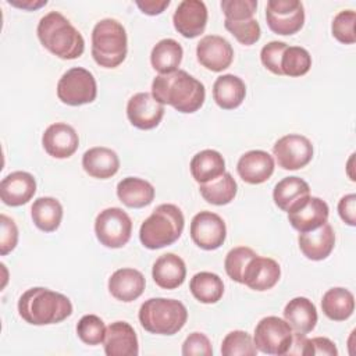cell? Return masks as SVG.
<instances>
[{
    "label": "cell",
    "mask_w": 356,
    "mask_h": 356,
    "mask_svg": "<svg viewBox=\"0 0 356 356\" xmlns=\"http://www.w3.org/2000/svg\"><path fill=\"white\" fill-rule=\"evenodd\" d=\"M152 95L159 103L191 114L203 106L206 90L200 81L184 70H177L171 74H159L152 82Z\"/></svg>",
    "instance_id": "obj_1"
},
{
    "label": "cell",
    "mask_w": 356,
    "mask_h": 356,
    "mask_svg": "<svg viewBox=\"0 0 356 356\" xmlns=\"http://www.w3.org/2000/svg\"><path fill=\"white\" fill-rule=\"evenodd\" d=\"M18 313L32 325L57 324L72 314V303L60 292L35 286L19 296Z\"/></svg>",
    "instance_id": "obj_2"
},
{
    "label": "cell",
    "mask_w": 356,
    "mask_h": 356,
    "mask_svg": "<svg viewBox=\"0 0 356 356\" xmlns=\"http://www.w3.org/2000/svg\"><path fill=\"white\" fill-rule=\"evenodd\" d=\"M38 38L43 47L63 60H74L82 56L85 40L81 32L58 11L43 15L38 24Z\"/></svg>",
    "instance_id": "obj_3"
},
{
    "label": "cell",
    "mask_w": 356,
    "mask_h": 356,
    "mask_svg": "<svg viewBox=\"0 0 356 356\" xmlns=\"http://www.w3.org/2000/svg\"><path fill=\"white\" fill-rule=\"evenodd\" d=\"M184 225L185 218L181 209L171 203H163L142 222L139 239L147 249H161L179 239Z\"/></svg>",
    "instance_id": "obj_4"
},
{
    "label": "cell",
    "mask_w": 356,
    "mask_h": 356,
    "mask_svg": "<svg viewBox=\"0 0 356 356\" xmlns=\"http://www.w3.org/2000/svg\"><path fill=\"white\" fill-rule=\"evenodd\" d=\"M139 323L150 334L174 335L188 320L185 305L175 299L150 298L140 305Z\"/></svg>",
    "instance_id": "obj_5"
},
{
    "label": "cell",
    "mask_w": 356,
    "mask_h": 356,
    "mask_svg": "<svg viewBox=\"0 0 356 356\" xmlns=\"http://www.w3.org/2000/svg\"><path fill=\"white\" fill-rule=\"evenodd\" d=\"M128 39L125 28L113 18H103L92 31V57L104 68L118 67L127 57Z\"/></svg>",
    "instance_id": "obj_6"
},
{
    "label": "cell",
    "mask_w": 356,
    "mask_h": 356,
    "mask_svg": "<svg viewBox=\"0 0 356 356\" xmlns=\"http://www.w3.org/2000/svg\"><path fill=\"white\" fill-rule=\"evenodd\" d=\"M97 95V85L93 74L82 67L65 71L57 83V97L68 106L92 103Z\"/></svg>",
    "instance_id": "obj_7"
},
{
    "label": "cell",
    "mask_w": 356,
    "mask_h": 356,
    "mask_svg": "<svg viewBox=\"0 0 356 356\" xmlns=\"http://www.w3.org/2000/svg\"><path fill=\"white\" fill-rule=\"evenodd\" d=\"M95 234L103 246L110 249L122 248L131 239V217L120 207L104 209L95 220Z\"/></svg>",
    "instance_id": "obj_8"
},
{
    "label": "cell",
    "mask_w": 356,
    "mask_h": 356,
    "mask_svg": "<svg viewBox=\"0 0 356 356\" xmlns=\"http://www.w3.org/2000/svg\"><path fill=\"white\" fill-rule=\"evenodd\" d=\"M292 339L293 330L285 320L277 316L261 318L254 328V346L266 355H286Z\"/></svg>",
    "instance_id": "obj_9"
},
{
    "label": "cell",
    "mask_w": 356,
    "mask_h": 356,
    "mask_svg": "<svg viewBox=\"0 0 356 356\" xmlns=\"http://www.w3.org/2000/svg\"><path fill=\"white\" fill-rule=\"evenodd\" d=\"M268 28L277 35H293L305 24V8L299 0H268L266 6Z\"/></svg>",
    "instance_id": "obj_10"
},
{
    "label": "cell",
    "mask_w": 356,
    "mask_h": 356,
    "mask_svg": "<svg viewBox=\"0 0 356 356\" xmlns=\"http://www.w3.org/2000/svg\"><path fill=\"white\" fill-rule=\"evenodd\" d=\"M273 153L281 168L299 170L312 161L313 145L303 135L289 134L274 143Z\"/></svg>",
    "instance_id": "obj_11"
},
{
    "label": "cell",
    "mask_w": 356,
    "mask_h": 356,
    "mask_svg": "<svg viewBox=\"0 0 356 356\" xmlns=\"http://www.w3.org/2000/svg\"><path fill=\"white\" fill-rule=\"evenodd\" d=\"M191 238L200 249L216 250L227 238L224 220L213 211H200L191 221Z\"/></svg>",
    "instance_id": "obj_12"
},
{
    "label": "cell",
    "mask_w": 356,
    "mask_h": 356,
    "mask_svg": "<svg viewBox=\"0 0 356 356\" xmlns=\"http://www.w3.org/2000/svg\"><path fill=\"white\" fill-rule=\"evenodd\" d=\"M330 216L328 204L317 196H305L288 210L291 225L299 232L313 231L327 222Z\"/></svg>",
    "instance_id": "obj_13"
},
{
    "label": "cell",
    "mask_w": 356,
    "mask_h": 356,
    "mask_svg": "<svg viewBox=\"0 0 356 356\" xmlns=\"http://www.w3.org/2000/svg\"><path fill=\"white\" fill-rule=\"evenodd\" d=\"M164 115V104L159 103L152 93H135L127 103V117L138 129L156 128Z\"/></svg>",
    "instance_id": "obj_14"
},
{
    "label": "cell",
    "mask_w": 356,
    "mask_h": 356,
    "mask_svg": "<svg viewBox=\"0 0 356 356\" xmlns=\"http://www.w3.org/2000/svg\"><path fill=\"white\" fill-rule=\"evenodd\" d=\"M197 61L213 72L227 70L234 60L231 43L218 35H207L200 39L196 46Z\"/></svg>",
    "instance_id": "obj_15"
},
{
    "label": "cell",
    "mask_w": 356,
    "mask_h": 356,
    "mask_svg": "<svg viewBox=\"0 0 356 356\" xmlns=\"http://www.w3.org/2000/svg\"><path fill=\"white\" fill-rule=\"evenodd\" d=\"M207 8L200 0H184L172 15V24L184 38L193 39L204 32L207 24Z\"/></svg>",
    "instance_id": "obj_16"
},
{
    "label": "cell",
    "mask_w": 356,
    "mask_h": 356,
    "mask_svg": "<svg viewBox=\"0 0 356 356\" xmlns=\"http://www.w3.org/2000/svg\"><path fill=\"white\" fill-rule=\"evenodd\" d=\"M42 145L49 156L54 159H68L78 150L79 138L71 125L54 122L43 132Z\"/></svg>",
    "instance_id": "obj_17"
},
{
    "label": "cell",
    "mask_w": 356,
    "mask_h": 356,
    "mask_svg": "<svg viewBox=\"0 0 356 356\" xmlns=\"http://www.w3.org/2000/svg\"><path fill=\"white\" fill-rule=\"evenodd\" d=\"M36 192V181L26 171H14L6 175L0 184V197L4 204L18 207L26 204Z\"/></svg>",
    "instance_id": "obj_18"
},
{
    "label": "cell",
    "mask_w": 356,
    "mask_h": 356,
    "mask_svg": "<svg viewBox=\"0 0 356 356\" xmlns=\"http://www.w3.org/2000/svg\"><path fill=\"white\" fill-rule=\"evenodd\" d=\"M104 353L107 356H136L139 353L138 337L127 321H114L106 328Z\"/></svg>",
    "instance_id": "obj_19"
},
{
    "label": "cell",
    "mask_w": 356,
    "mask_h": 356,
    "mask_svg": "<svg viewBox=\"0 0 356 356\" xmlns=\"http://www.w3.org/2000/svg\"><path fill=\"white\" fill-rule=\"evenodd\" d=\"M274 159L264 150H249L243 153L236 164L239 177L252 185L266 182L274 172Z\"/></svg>",
    "instance_id": "obj_20"
},
{
    "label": "cell",
    "mask_w": 356,
    "mask_h": 356,
    "mask_svg": "<svg viewBox=\"0 0 356 356\" xmlns=\"http://www.w3.org/2000/svg\"><path fill=\"white\" fill-rule=\"evenodd\" d=\"M281 277L280 264L270 257L256 254L246 266L243 273V284L253 291L271 289Z\"/></svg>",
    "instance_id": "obj_21"
},
{
    "label": "cell",
    "mask_w": 356,
    "mask_h": 356,
    "mask_svg": "<svg viewBox=\"0 0 356 356\" xmlns=\"http://www.w3.org/2000/svg\"><path fill=\"white\" fill-rule=\"evenodd\" d=\"M298 243L306 259L320 261L331 254L335 245V234L332 227L325 222L313 231L300 232L298 236Z\"/></svg>",
    "instance_id": "obj_22"
},
{
    "label": "cell",
    "mask_w": 356,
    "mask_h": 356,
    "mask_svg": "<svg viewBox=\"0 0 356 356\" xmlns=\"http://www.w3.org/2000/svg\"><path fill=\"white\" fill-rule=\"evenodd\" d=\"M145 277L135 268H118L108 278V291L117 300L129 303L136 300L145 291Z\"/></svg>",
    "instance_id": "obj_23"
},
{
    "label": "cell",
    "mask_w": 356,
    "mask_h": 356,
    "mask_svg": "<svg viewBox=\"0 0 356 356\" xmlns=\"http://www.w3.org/2000/svg\"><path fill=\"white\" fill-rule=\"evenodd\" d=\"M152 275L157 286L163 289H175L184 284L186 278V267L179 256L175 253H165L154 261Z\"/></svg>",
    "instance_id": "obj_24"
},
{
    "label": "cell",
    "mask_w": 356,
    "mask_h": 356,
    "mask_svg": "<svg viewBox=\"0 0 356 356\" xmlns=\"http://www.w3.org/2000/svg\"><path fill=\"white\" fill-rule=\"evenodd\" d=\"M82 167L90 177L107 179L117 174L120 168V159L114 150L104 146H96L83 153Z\"/></svg>",
    "instance_id": "obj_25"
},
{
    "label": "cell",
    "mask_w": 356,
    "mask_h": 356,
    "mask_svg": "<svg viewBox=\"0 0 356 356\" xmlns=\"http://www.w3.org/2000/svg\"><path fill=\"white\" fill-rule=\"evenodd\" d=\"M284 318L295 332L307 334L314 330L318 316L312 300L305 296H298L285 305Z\"/></svg>",
    "instance_id": "obj_26"
},
{
    "label": "cell",
    "mask_w": 356,
    "mask_h": 356,
    "mask_svg": "<svg viewBox=\"0 0 356 356\" xmlns=\"http://www.w3.org/2000/svg\"><path fill=\"white\" fill-rule=\"evenodd\" d=\"M246 96L245 82L234 75L224 74L214 81L213 99L222 110H234L242 104Z\"/></svg>",
    "instance_id": "obj_27"
},
{
    "label": "cell",
    "mask_w": 356,
    "mask_h": 356,
    "mask_svg": "<svg viewBox=\"0 0 356 356\" xmlns=\"http://www.w3.org/2000/svg\"><path fill=\"white\" fill-rule=\"evenodd\" d=\"M117 196L127 207L142 209L153 202L154 188L150 182L142 178L127 177L118 182Z\"/></svg>",
    "instance_id": "obj_28"
},
{
    "label": "cell",
    "mask_w": 356,
    "mask_h": 356,
    "mask_svg": "<svg viewBox=\"0 0 356 356\" xmlns=\"http://www.w3.org/2000/svg\"><path fill=\"white\" fill-rule=\"evenodd\" d=\"M189 167L193 179L197 184H206L225 172V160L220 152L206 149L192 157Z\"/></svg>",
    "instance_id": "obj_29"
},
{
    "label": "cell",
    "mask_w": 356,
    "mask_h": 356,
    "mask_svg": "<svg viewBox=\"0 0 356 356\" xmlns=\"http://www.w3.org/2000/svg\"><path fill=\"white\" fill-rule=\"evenodd\" d=\"M184 50L182 46L171 39L165 38L159 40L150 53V63L152 67L160 74H171L178 70L181 61H182Z\"/></svg>",
    "instance_id": "obj_30"
},
{
    "label": "cell",
    "mask_w": 356,
    "mask_h": 356,
    "mask_svg": "<svg viewBox=\"0 0 356 356\" xmlns=\"http://www.w3.org/2000/svg\"><path fill=\"white\" fill-rule=\"evenodd\" d=\"M323 313L334 321L348 320L355 310V296L349 289L337 286L328 289L321 299Z\"/></svg>",
    "instance_id": "obj_31"
},
{
    "label": "cell",
    "mask_w": 356,
    "mask_h": 356,
    "mask_svg": "<svg viewBox=\"0 0 356 356\" xmlns=\"http://www.w3.org/2000/svg\"><path fill=\"white\" fill-rule=\"evenodd\" d=\"M31 217L40 231L53 232L61 224L63 206L56 197H38L31 206Z\"/></svg>",
    "instance_id": "obj_32"
},
{
    "label": "cell",
    "mask_w": 356,
    "mask_h": 356,
    "mask_svg": "<svg viewBox=\"0 0 356 356\" xmlns=\"http://www.w3.org/2000/svg\"><path fill=\"white\" fill-rule=\"evenodd\" d=\"M310 195L309 184L299 177H286L281 179L273 191L274 203L282 211H286L302 197Z\"/></svg>",
    "instance_id": "obj_33"
},
{
    "label": "cell",
    "mask_w": 356,
    "mask_h": 356,
    "mask_svg": "<svg viewBox=\"0 0 356 356\" xmlns=\"http://www.w3.org/2000/svg\"><path fill=\"white\" fill-rule=\"evenodd\" d=\"M189 289L195 299L202 303H217L224 293L222 280L210 271H200L191 278Z\"/></svg>",
    "instance_id": "obj_34"
},
{
    "label": "cell",
    "mask_w": 356,
    "mask_h": 356,
    "mask_svg": "<svg viewBox=\"0 0 356 356\" xmlns=\"http://www.w3.org/2000/svg\"><path fill=\"white\" fill-rule=\"evenodd\" d=\"M199 191L202 197L207 203L216 204V206H224L234 200L238 192V185L229 172H224L222 175H220L218 178L210 182L200 184Z\"/></svg>",
    "instance_id": "obj_35"
},
{
    "label": "cell",
    "mask_w": 356,
    "mask_h": 356,
    "mask_svg": "<svg viewBox=\"0 0 356 356\" xmlns=\"http://www.w3.org/2000/svg\"><path fill=\"white\" fill-rule=\"evenodd\" d=\"M312 67L310 53L300 46H288L281 58L282 75L302 76L309 72Z\"/></svg>",
    "instance_id": "obj_36"
},
{
    "label": "cell",
    "mask_w": 356,
    "mask_h": 356,
    "mask_svg": "<svg viewBox=\"0 0 356 356\" xmlns=\"http://www.w3.org/2000/svg\"><path fill=\"white\" fill-rule=\"evenodd\" d=\"M221 353L224 356H254L257 355V348L246 331L235 330L228 332L222 339Z\"/></svg>",
    "instance_id": "obj_37"
},
{
    "label": "cell",
    "mask_w": 356,
    "mask_h": 356,
    "mask_svg": "<svg viewBox=\"0 0 356 356\" xmlns=\"http://www.w3.org/2000/svg\"><path fill=\"white\" fill-rule=\"evenodd\" d=\"M256 254L257 253L248 246H238L231 249L224 260V267L228 277L235 282L243 284V273L246 270V266Z\"/></svg>",
    "instance_id": "obj_38"
},
{
    "label": "cell",
    "mask_w": 356,
    "mask_h": 356,
    "mask_svg": "<svg viewBox=\"0 0 356 356\" xmlns=\"http://www.w3.org/2000/svg\"><path fill=\"white\" fill-rule=\"evenodd\" d=\"M104 321L96 314H85L76 324V334L79 339L86 345L103 343L106 335Z\"/></svg>",
    "instance_id": "obj_39"
},
{
    "label": "cell",
    "mask_w": 356,
    "mask_h": 356,
    "mask_svg": "<svg viewBox=\"0 0 356 356\" xmlns=\"http://www.w3.org/2000/svg\"><path fill=\"white\" fill-rule=\"evenodd\" d=\"M224 26L231 35L235 36V39L239 43H242L245 46L254 44L256 42H259V39L261 36L260 25L254 18H249V19H243V21L225 19Z\"/></svg>",
    "instance_id": "obj_40"
},
{
    "label": "cell",
    "mask_w": 356,
    "mask_h": 356,
    "mask_svg": "<svg viewBox=\"0 0 356 356\" xmlns=\"http://www.w3.org/2000/svg\"><path fill=\"white\" fill-rule=\"evenodd\" d=\"M355 21H356V13L353 10L339 11L334 17L331 24L332 36L343 44H353L356 42Z\"/></svg>",
    "instance_id": "obj_41"
},
{
    "label": "cell",
    "mask_w": 356,
    "mask_h": 356,
    "mask_svg": "<svg viewBox=\"0 0 356 356\" xmlns=\"http://www.w3.org/2000/svg\"><path fill=\"white\" fill-rule=\"evenodd\" d=\"M225 19L243 21L253 18L257 8L256 0H222L220 3Z\"/></svg>",
    "instance_id": "obj_42"
},
{
    "label": "cell",
    "mask_w": 356,
    "mask_h": 356,
    "mask_svg": "<svg viewBox=\"0 0 356 356\" xmlns=\"http://www.w3.org/2000/svg\"><path fill=\"white\" fill-rule=\"evenodd\" d=\"M286 47H288V44L285 42L273 40V42H268L267 44H264L260 51V60H261L263 65L275 75H282L281 58H282V54Z\"/></svg>",
    "instance_id": "obj_43"
},
{
    "label": "cell",
    "mask_w": 356,
    "mask_h": 356,
    "mask_svg": "<svg viewBox=\"0 0 356 356\" xmlns=\"http://www.w3.org/2000/svg\"><path fill=\"white\" fill-rule=\"evenodd\" d=\"M0 254L6 256L13 252L18 243V228L13 218L6 214L0 216Z\"/></svg>",
    "instance_id": "obj_44"
},
{
    "label": "cell",
    "mask_w": 356,
    "mask_h": 356,
    "mask_svg": "<svg viewBox=\"0 0 356 356\" xmlns=\"http://www.w3.org/2000/svg\"><path fill=\"white\" fill-rule=\"evenodd\" d=\"M182 355L184 356H211L213 348L209 338L202 332H192L186 337L182 343Z\"/></svg>",
    "instance_id": "obj_45"
},
{
    "label": "cell",
    "mask_w": 356,
    "mask_h": 356,
    "mask_svg": "<svg viewBox=\"0 0 356 356\" xmlns=\"http://www.w3.org/2000/svg\"><path fill=\"white\" fill-rule=\"evenodd\" d=\"M338 214L342 221L350 227L356 225V195L349 193L338 202Z\"/></svg>",
    "instance_id": "obj_46"
},
{
    "label": "cell",
    "mask_w": 356,
    "mask_h": 356,
    "mask_svg": "<svg viewBox=\"0 0 356 356\" xmlns=\"http://www.w3.org/2000/svg\"><path fill=\"white\" fill-rule=\"evenodd\" d=\"M309 341H310V348H312V356H314V355L337 356L338 355V349H337L335 343L325 337H316Z\"/></svg>",
    "instance_id": "obj_47"
},
{
    "label": "cell",
    "mask_w": 356,
    "mask_h": 356,
    "mask_svg": "<svg viewBox=\"0 0 356 356\" xmlns=\"http://www.w3.org/2000/svg\"><path fill=\"white\" fill-rule=\"evenodd\" d=\"M286 355H302V356H312V348L309 338L305 337V334L293 332V339L291 343V348L288 349Z\"/></svg>",
    "instance_id": "obj_48"
},
{
    "label": "cell",
    "mask_w": 356,
    "mask_h": 356,
    "mask_svg": "<svg viewBox=\"0 0 356 356\" xmlns=\"http://www.w3.org/2000/svg\"><path fill=\"white\" fill-rule=\"evenodd\" d=\"M136 6L140 8V11L143 14L147 15H159L161 14L168 6H170V0H145V1H136Z\"/></svg>",
    "instance_id": "obj_49"
},
{
    "label": "cell",
    "mask_w": 356,
    "mask_h": 356,
    "mask_svg": "<svg viewBox=\"0 0 356 356\" xmlns=\"http://www.w3.org/2000/svg\"><path fill=\"white\" fill-rule=\"evenodd\" d=\"M8 3L11 6H15L18 8H24V10H36V8H40L43 6L47 4L46 0H22V1H18V0H8Z\"/></svg>",
    "instance_id": "obj_50"
}]
</instances>
